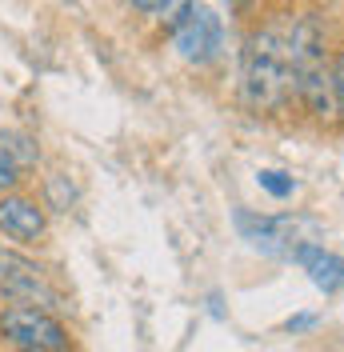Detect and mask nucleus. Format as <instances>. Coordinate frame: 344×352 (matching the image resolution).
<instances>
[{"label": "nucleus", "mask_w": 344, "mask_h": 352, "mask_svg": "<svg viewBox=\"0 0 344 352\" xmlns=\"http://www.w3.org/2000/svg\"><path fill=\"white\" fill-rule=\"evenodd\" d=\"M292 261L301 264L304 272H308V280L321 288L324 296H332V292H341L344 288V261L336 256V252H328V248H321V244H301L297 252H292Z\"/></svg>", "instance_id": "nucleus-7"}, {"label": "nucleus", "mask_w": 344, "mask_h": 352, "mask_svg": "<svg viewBox=\"0 0 344 352\" xmlns=\"http://www.w3.org/2000/svg\"><path fill=\"white\" fill-rule=\"evenodd\" d=\"M332 88H336V116L344 120V52L332 60Z\"/></svg>", "instance_id": "nucleus-10"}, {"label": "nucleus", "mask_w": 344, "mask_h": 352, "mask_svg": "<svg viewBox=\"0 0 344 352\" xmlns=\"http://www.w3.org/2000/svg\"><path fill=\"white\" fill-rule=\"evenodd\" d=\"M21 168H17V164H12V160H8V156L0 153V197H4V192H8V188H17V180H21Z\"/></svg>", "instance_id": "nucleus-11"}, {"label": "nucleus", "mask_w": 344, "mask_h": 352, "mask_svg": "<svg viewBox=\"0 0 344 352\" xmlns=\"http://www.w3.org/2000/svg\"><path fill=\"white\" fill-rule=\"evenodd\" d=\"M0 232L21 244H32L44 236V212L28 197H0Z\"/></svg>", "instance_id": "nucleus-6"}, {"label": "nucleus", "mask_w": 344, "mask_h": 352, "mask_svg": "<svg viewBox=\"0 0 344 352\" xmlns=\"http://www.w3.org/2000/svg\"><path fill=\"white\" fill-rule=\"evenodd\" d=\"M129 4H132V8H140V12H152V16H160L169 0H129Z\"/></svg>", "instance_id": "nucleus-13"}, {"label": "nucleus", "mask_w": 344, "mask_h": 352, "mask_svg": "<svg viewBox=\"0 0 344 352\" xmlns=\"http://www.w3.org/2000/svg\"><path fill=\"white\" fill-rule=\"evenodd\" d=\"M0 153L8 156L17 168H28V164H36V144H32V136H24V132H4L0 136Z\"/></svg>", "instance_id": "nucleus-8"}, {"label": "nucleus", "mask_w": 344, "mask_h": 352, "mask_svg": "<svg viewBox=\"0 0 344 352\" xmlns=\"http://www.w3.org/2000/svg\"><path fill=\"white\" fill-rule=\"evenodd\" d=\"M284 329L288 332H308V329H316V316H312V312H301V316H292Z\"/></svg>", "instance_id": "nucleus-12"}, {"label": "nucleus", "mask_w": 344, "mask_h": 352, "mask_svg": "<svg viewBox=\"0 0 344 352\" xmlns=\"http://www.w3.org/2000/svg\"><path fill=\"white\" fill-rule=\"evenodd\" d=\"M257 180H260V188H264L268 197H277V200H288L292 192H297V180L284 176V173H277V168H264Z\"/></svg>", "instance_id": "nucleus-9"}, {"label": "nucleus", "mask_w": 344, "mask_h": 352, "mask_svg": "<svg viewBox=\"0 0 344 352\" xmlns=\"http://www.w3.org/2000/svg\"><path fill=\"white\" fill-rule=\"evenodd\" d=\"M237 228L240 236L260 248L264 256H277V261H292V252L301 244H312L316 224L301 217H257V212H237Z\"/></svg>", "instance_id": "nucleus-2"}, {"label": "nucleus", "mask_w": 344, "mask_h": 352, "mask_svg": "<svg viewBox=\"0 0 344 352\" xmlns=\"http://www.w3.org/2000/svg\"><path fill=\"white\" fill-rule=\"evenodd\" d=\"M292 16H277L244 41L240 56V100L252 112H280L297 92L292 52H288Z\"/></svg>", "instance_id": "nucleus-1"}, {"label": "nucleus", "mask_w": 344, "mask_h": 352, "mask_svg": "<svg viewBox=\"0 0 344 352\" xmlns=\"http://www.w3.org/2000/svg\"><path fill=\"white\" fill-rule=\"evenodd\" d=\"M0 332L21 352H68L65 324L36 305H17L0 312Z\"/></svg>", "instance_id": "nucleus-3"}, {"label": "nucleus", "mask_w": 344, "mask_h": 352, "mask_svg": "<svg viewBox=\"0 0 344 352\" xmlns=\"http://www.w3.org/2000/svg\"><path fill=\"white\" fill-rule=\"evenodd\" d=\"M224 4H228V8H233V12H248V8H252V4H257V0H224Z\"/></svg>", "instance_id": "nucleus-14"}, {"label": "nucleus", "mask_w": 344, "mask_h": 352, "mask_svg": "<svg viewBox=\"0 0 344 352\" xmlns=\"http://www.w3.org/2000/svg\"><path fill=\"white\" fill-rule=\"evenodd\" d=\"M172 44H176V52L189 60V65H208L220 56V48H224V24L216 16L213 8H200L193 4L180 24L172 28Z\"/></svg>", "instance_id": "nucleus-4"}, {"label": "nucleus", "mask_w": 344, "mask_h": 352, "mask_svg": "<svg viewBox=\"0 0 344 352\" xmlns=\"http://www.w3.org/2000/svg\"><path fill=\"white\" fill-rule=\"evenodd\" d=\"M0 292L21 300V305H36V308H56V288L44 280L41 264H32L28 256L0 248Z\"/></svg>", "instance_id": "nucleus-5"}]
</instances>
